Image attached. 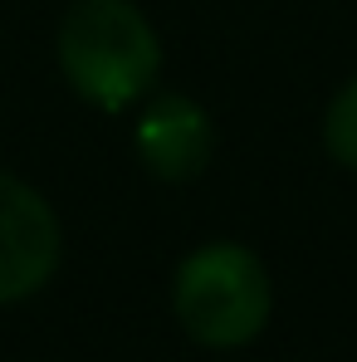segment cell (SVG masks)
I'll return each instance as SVG.
<instances>
[{
    "mask_svg": "<svg viewBox=\"0 0 357 362\" xmlns=\"http://www.w3.org/2000/svg\"><path fill=\"white\" fill-rule=\"evenodd\" d=\"M59 69L103 113L137 103L162 69V45L132 0H74L59 20Z\"/></svg>",
    "mask_w": 357,
    "mask_h": 362,
    "instance_id": "1",
    "label": "cell"
},
{
    "mask_svg": "<svg viewBox=\"0 0 357 362\" xmlns=\"http://www.w3.org/2000/svg\"><path fill=\"white\" fill-rule=\"evenodd\" d=\"M172 308L201 348H245L264 333L274 289L254 250L235 240H211L181 259Z\"/></svg>",
    "mask_w": 357,
    "mask_h": 362,
    "instance_id": "2",
    "label": "cell"
},
{
    "mask_svg": "<svg viewBox=\"0 0 357 362\" xmlns=\"http://www.w3.org/2000/svg\"><path fill=\"white\" fill-rule=\"evenodd\" d=\"M59 269V221L49 201L0 172V303L30 299Z\"/></svg>",
    "mask_w": 357,
    "mask_h": 362,
    "instance_id": "3",
    "label": "cell"
},
{
    "mask_svg": "<svg viewBox=\"0 0 357 362\" xmlns=\"http://www.w3.org/2000/svg\"><path fill=\"white\" fill-rule=\"evenodd\" d=\"M132 142H137V157H142V167L152 177L191 181L206 172L216 132H211V113L196 98H186V93H157L142 108Z\"/></svg>",
    "mask_w": 357,
    "mask_h": 362,
    "instance_id": "4",
    "label": "cell"
},
{
    "mask_svg": "<svg viewBox=\"0 0 357 362\" xmlns=\"http://www.w3.org/2000/svg\"><path fill=\"white\" fill-rule=\"evenodd\" d=\"M323 147L333 152V162L357 172V74L333 93V103L323 113Z\"/></svg>",
    "mask_w": 357,
    "mask_h": 362,
    "instance_id": "5",
    "label": "cell"
}]
</instances>
